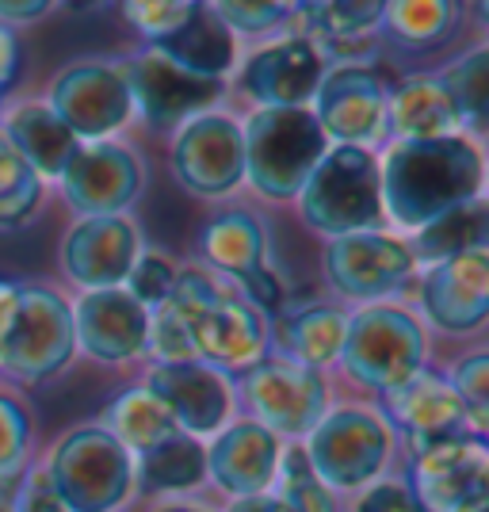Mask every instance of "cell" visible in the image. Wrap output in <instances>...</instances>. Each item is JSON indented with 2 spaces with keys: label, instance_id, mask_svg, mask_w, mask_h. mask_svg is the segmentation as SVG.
Instances as JSON below:
<instances>
[{
  "label": "cell",
  "instance_id": "obj_1",
  "mask_svg": "<svg viewBox=\"0 0 489 512\" xmlns=\"http://www.w3.org/2000/svg\"><path fill=\"white\" fill-rule=\"evenodd\" d=\"M383 176V214H390L402 230H425L459 203L482 195L486 157L463 138H432V142H394L379 161Z\"/></svg>",
  "mask_w": 489,
  "mask_h": 512
},
{
  "label": "cell",
  "instance_id": "obj_2",
  "mask_svg": "<svg viewBox=\"0 0 489 512\" xmlns=\"http://www.w3.org/2000/svg\"><path fill=\"white\" fill-rule=\"evenodd\" d=\"M165 306L184 325L195 360L222 375L249 371L268 352V321L203 268H180Z\"/></svg>",
  "mask_w": 489,
  "mask_h": 512
},
{
  "label": "cell",
  "instance_id": "obj_3",
  "mask_svg": "<svg viewBox=\"0 0 489 512\" xmlns=\"http://www.w3.org/2000/svg\"><path fill=\"white\" fill-rule=\"evenodd\" d=\"M245 134V180L264 199H298L329 138L310 107H264L241 127Z\"/></svg>",
  "mask_w": 489,
  "mask_h": 512
},
{
  "label": "cell",
  "instance_id": "obj_4",
  "mask_svg": "<svg viewBox=\"0 0 489 512\" xmlns=\"http://www.w3.org/2000/svg\"><path fill=\"white\" fill-rule=\"evenodd\" d=\"M43 474L65 512H119L134 493V455L100 425L65 432Z\"/></svg>",
  "mask_w": 489,
  "mask_h": 512
},
{
  "label": "cell",
  "instance_id": "obj_5",
  "mask_svg": "<svg viewBox=\"0 0 489 512\" xmlns=\"http://www.w3.org/2000/svg\"><path fill=\"white\" fill-rule=\"evenodd\" d=\"M298 211L310 230L333 237L379 230L383 218V176L379 157L356 146H329L314 176L298 192Z\"/></svg>",
  "mask_w": 489,
  "mask_h": 512
},
{
  "label": "cell",
  "instance_id": "obj_6",
  "mask_svg": "<svg viewBox=\"0 0 489 512\" xmlns=\"http://www.w3.org/2000/svg\"><path fill=\"white\" fill-rule=\"evenodd\" d=\"M425 356V325L402 306H363L348 314L341 367L348 371V379L375 390L379 398L413 379L417 371H425Z\"/></svg>",
  "mask_w": 489,
  "mask_h": 512
},
{
  "label": "cell",
  "instance_id": "obj_7",
  "mask_svg": "<svg viewBox=\"0 0 489 512\" xmlns=\"http://www.w3.org/2000/svg\"><path fill=\"white\" fill-rule=\"evenodd\" d=\"M390 425L375 409L341 406L329 409L306 436V463L329 493L367 490L390 459Z\"/></svg>",
  "mask_w": 489,
  "mask_h": 512
},
{
  "label": "cell",
  "instance_id": "obj_8",
  "mask_svg": "<svg viewBox=\"0 0 489 512\" xmlns=\"http://www.w3.org/2000/svg\"><path fill=\"white\" fill-rule=\"evenodd\" d=\"M73 352V302L43 283L20 287L16 318L0 341V371L16 383H50L73 363Z\"/></svg>",
  "mask_w": 489,
  "mask_h": 512
},
{
  "label": "cell",
  "instance_id": "obj_9",
  "mask_svg": "<svg viewBox=\"0 0 489 512\" xmlns=\"http://www.w3.org/2000/svg\"><path fill=\"white\" fill-rule=\"evenodd\" d=\"M409 490L421 512H489V440L459 432L421 448Z\"/></svg>",
  "mask_w": 489,
  "mask_h": 512
},
{
  "label": "cell",
  "instance_id": "obj_10",
  "mask_svg": "<svg viewBox=\"0 0 489 512\" xmlns=\"http://www.w3.org/2000/svg\"><path fill=\"white\" fill-rule=\"evenodd\" d=\"M172 176L184 192L199 199H222L245 184V134L241 123L207 111L176 130L172 138Z\"/></svg>",
  "mask_w": 489,
  "mask_h": 512
},
{
  "label": "cell",
  "instance_id": "obj_11",
  "mask_svg": "<svg viewBox=\"0 0 489 512\" xmlns=\"http://www.w3.org/2000/svg\"><path fill=\"white\" fill-rule=\"evenodd\" d=\"M46 107L58 115V123L81 146L107 142L115 130L127 127L130 115H134L123 65L111 62H77L62 69L50 85Z\"/></svg>",
  "mask_w": 489,
  "mask_h": 512
},
{
  "label": "cell",
  "instance_id": "obj_12",
  "mask_svg": "<svg viewBox=\"0 0 489 512\" xmlns=\"http://www.w3.org/2000/svg\"><path fill=\"white\" fill-rule=\"evenodd\" d=\"M386 92L390 88L371 65L348 62L329 69L310 107L329 146H356L367 153L375 150L386 138Z\"/></svg>",
  "mask_w": 489,
  "mask_h": 512
},
{
  "label": "cell",
  "instance_id": "obj_13",
  "mask_svg": "<svg viewBox=\"0 0 489 512\" xmlns=\"http://www.w3.org/2000/svg\"><path fill=\"white\" fill-rule=\"evenodd\" d=\"M241 390H245L256 425L276 432L279 440L310 436L314 425L329 413V390H325L321 371L298 367L283 356H264L256 367H249Z\"/></svg>",
  "mask_w": 489,
  "mask_h": 512
},
{
  "label": "cell",
  "instance_id": "obj_14",
  "mask_svg": "<svg viewBox=\"0 0 489 512\" xmlns=\"http://www.w3.org/2000/svg\"><path fill=\"white\" fill-rule=\"evenodd\" d=\"M199 249L214 272L230 276L245 291V299L260 318H283L287 295H283V283L276 279V272H268V264H264L268 237L253 214L230 211L211 218L199 234Z\"/></svg>",
  "mask_w": 489,
  "mask_h": 512
},
{
  "label": "cell",
  "instance_id": "obj_15",
  "mask_svg": "<svg viewBox=\"0 0 489 512\" xmlns=\"http://www.w3.org/2000/svg\"><path fill=\"white\" fill-rule=\"evenodd\" d=\"M321 264H325V279L344 299L356 302H375L394 295L417 268L409 241L398 234H386V230L333 237L325 245Z\"/></svg>",
  "mask_w": 489,
  "mask_h": 512
},
{
  "label": "cell",
  "instance_id": "obj_16",
  "mask_svg": "<svg viewBox=\"0 0 489 512\" xmlns=\"http://www.w3.org/2000/svg\"><path fill=\"white\" fill-rule=\"evenodd\" d=\"M123 77H127L130 88V104L153 130L192 123L195 115H207L222 100V92H226L222 81H207V77L184 73L180 65H172L153 46H146L138 58H130L123 65Z\"/></svg>",
  "mask_w": 489,
  "mask_h": 512
},
{
  "label": "cell",
  "instance_id": "obj_17",
  "mask_svg": "<svg viewBox=\"0 0 489 512\" xmlns=\"http://www.w3.org/2000/svg\"><path fill=\"white\" fill-rule=\"evenodd\" d=\"M142 161L123 142H85L58 176L65 203L81 218L123 214L142 195Z\"/></svg>",
  "mask_w": 489,
  "mask_h": 512
},
{
  "label": "cell",
  "instance_id": "obj_18",
  "mask_svg": "<svg viewBox=\"0 0 489 512\" xmlns=\"http://www.w3.org/2000/svg\"><path fill=\"white\" fill-rule=\"evenodd\" d=\"M142 256V234L127 214L81 218L62 241V272L81 291H115Z\"/></svg>",
  "mask_w": 489,
  "mask_h": 512
},
{
  "label": "cell",
  "instance_id": "obj_19",
  "mask_svg": "<svg viewBox=\"0 0 489 512\" xmlns=\"http://www.w3.org/2000/svg\"><path fill=\"white\" fill-rule=\"evenodd\" d=\"M169 409V417L184 436H218L230 421L234 406V386L222 371H214L199 360L180 363H153L142 383Z\"/></svg>",
  "mask_w": 489,
  "mask_h": 512
},
{
  "label": "cell",
  "instance_id": "obj_20",
  "mask_svg": "<svg viewBox=\"0 0 489 512\" xmlns=\"http://www.w3.org/2000/svg\"><path fill=\"white\" fill-rule=\"evenodd\" d=\"M321 77H325V54L306 35H287L279 43L256 50L237 73L241 92L264 107H306L314 104Z\"/></svg>",
  "mask_w": 489,
  "mask_h": 512
},
{
  "label": "cell",
  "instance_id": "obj_21",
  "mask_svg": "<svg viewBox=\"0 0 489 512\" xmlns=\"http://www.w3.org/2000/svg\"><path fill=\"white\" fill-rule=\"evenodd\" d=\"M77 348L96 363H130L149 348V310L123 291H85L73 306Z\"/></svg>",
  "mask_w": 489,
  "mask_h": 512
},
{
  "label": "cell",
  "instance_id": "obj_22",
  "mask_svg": "<svg viewBox=\"0 0 489 512\" xmlns=\"http://www.w3.org/2000/svg\"><path fill=\"white\" fill-rule=\"evenodd\" d=\"M383 417L386 425L402 428L413 440V448L421 451L436 440L459 436L463 425L470 421V409L463 406L459 390L451 386L447 375L440 371H417L413 379L383 394Z\"/></svg>",
  "mask_w": 489,
  "mask_h": 512
},
{
  "label": "cell",
  "instance_id": "obj_23",
  "mask_svg": "<svg viewBox=\"0 0 489 512\" xmlns=\"http://www.w3.org/2000/svg\"><path fill=\"white\" fill-rule=\"evenodd\" d=\"M421 306L444 333H470L489 321V249L451 256L428 268Z\"/></svg>",
  "mask_w": 489,
  "mask_h": 512
},
{
  "label": "cell",
  "instance_id": "obj_24",
  "mask_svg": "<svg viewBox=\"0 0 489 512\" xmlns=\"http://www.w3.org/2000/svg\"><path fill=\"white\" fill-rule=\"evenodd\" d=\"M279 463H283V440L264 425H256L253 417L226 425L207 448V474L234 501L268 493L279 474Z\"/></svg>",
  "mask_w": 489,
  "mask_h": 512
},
{
  "label": "cell",
  "instance_id": "obj_25",
  "mask_svg": "<svg viewBox=\"0 0 489 512\" xmlns=\"http://www.w3.org/2000/svg\"><path fill=\"white\" fill-rule=\"evenodd\" d=\"M459 111L440 77L413 73L386 92V130L398 142H432L459 134Z\"/></svg>",
  "mask_w": 489,
  "mask_h": 512
},
{
  "label": "cell",
  "instance_id": "obj_26",
  "mask_svg": "<svg viewBox=\"0 0 489 512\" xmlns=\"http://www.w3.org/2000/svg\"><path fill=\"white\" fill-rule=\"evenodd\" d=\"M0 134L12 142V150L31 165L39 180H58L65 165L73 161V153L81 150V142L58 123V115L46 104H16L4 111Z\"/></svg>",
  "mask_w": 489,
  "mask_h": 512
},
{
  "label": "cell",
  "instance_id": "obj_27",
  "mask_svg": "<svg viewBox=\"0 0 489 512\" xmlns=\"http://www.w3.org/2000/svg\"><path fill=\"white\" fill-rule=\"evenodd\" d=\"M157 54H165L172 65L184 73L207 77V81H226V73L237 65L234 31L211 12V4H195V12L172 31L169 39L153 43Z\"/></svg>",
  "mask_w": 489,
  "mask_h": 512
},
{
  "label": "cell",
  "instance_id": "obj_28",
  "mask_svg": "<svg viewBox=\"0 0 489 512\" xmlns=\"http://www.w3.org/2000/svg\"><path fill=\"white\" fill-rule=\"evenodd\" d=\"M344 337H348V314L337 306H310L295 310L276 325V356L321 371L329 363H341Z\"/></svg>",
  "mask_w": 489,
  "mask_h": 512
},
{
  "label": "cell",
  "instance_id": "obj_29",
  "mask_svg": "<svg viewBox=\"0 0 489 512\" xmlns=\"http://www.w3.org/2000/svg\"><path fill=\"white\" fill-rule=\"evenodd\" d=\"M409 249H413V260H425L428 268L444 264L451 256L489 249V195L459 203L447 214H440L436 222H428L425 230L413 234Z\"/></svg>",
  "mask_w": 489,
  "mask_h": 512
},
{
  "label": "cell",
  "instance_id": "obj_30",
  "mask_svg": "<svg viewBox=\"0 0 489 512\" xmlns=\"http://www.w3.org/2000/svg\"><path fill=\"white\" fill-rule=\"evenodd\" d=\"M203 478H207V448L184 432L142 451L134 463V486L142 493H188Z\"/></svg>",
  "mask_w": 489,
  "mask_h": 512
},
{
  "label": "cell",
  "instance_id": "obj_31",
  "mask_svg": "<svg viewBox=\"0 0 489 512\" xmlns=\"http://www.w3.org/2000/svg\"><path fill=\"white\" fill-rule=\"evenodd\" d=\"M291 16H306L310 31L306 39L318 50H352L367 43L383 27V4L375 0H337V4H291Z\"/></svg>",
  "mask_w": 489,
  "mask_h": 512
},
{
  "label": "cell",
  "instance_id": "obj_32",
  "mask_svg": "<svg viewBox=\"0 0 489 512\" xmlns=\"http://www.w3.org/2000/svg\"><path fill=\"white\" fill-rule=\"evenodd\" d=\"M100 428H107L130 455H142V451L157 448L161 440H169V436L180 432L176 421L169 417V409L161 406L146 386L123 390V394L104 409V425Z\"/></svg>",
  "mask_w": 489,
  "mask_h": 512
},
{
  "label": "cell",
  "instance_id": "obj_33",
  "mask_svg": "<svg viewBox=\"0 0 489 512\" xmlns=\"http://www.w3.org/2000/svg\"><path fill=\"white\" fill-rule=\"evenodd\" d=\"M459 12L463 8L451 0H390V4H383L379 31H386L394 43L425 50V46H440L455 35Z\"/></svg>",
  "mask_w": 489,
  "mask_h": 512
},
{
  "label": "cell",
  "instance_id": "obj_34",
  "mask_svg": "<svg viewBox=\"0 0 489 512\" xmlns=\"http://www.w3.org/2000/svg\"><path fill=\"white\" fill-rule=\"evenodd\" d=\"M43 192L46 184L0 134V234L27 226L43 203Z\"/></svg>",
  "mask_w": 489,
  "mask_h": 512
},
{
  "label": "cell",
  "instance_id": "obj_35",
  "mask_svg": "<svg viewBox=\"0 0 489 512\" xmlns=\"http://www.w3.org/2000/svg\"><path fill=\"white\" fill-rule=\"evenodd\" d=\"M440 81L459 111V123L489 127V46H478L459 62H451L440 73Z\"/></svg>",
  "mask_w": 489,
  "mask_h": 512
},
{
  "label": "cell",
  "instance_id": "obj_36",
  "mask_svg": "<svg viewBox=\"0 0 489 512\" xmlns=\"http://www.w3.org/2000/svg\"><path fill=\"white\" fill-rule=\"evenodd\" d=\"M31 455V413L12 394H0V509L12 505Z\"/></svg>",
  "mask_w": 489,
  "mask_h": 512
},
{
  "label": "cell",
  "instance_id": "obj_37",
  "mask_svg": "<svg viewBox=\"0 0 489 512\" xmlns=\"http://www.w3.org/2000/svg\"><path fill=\"white\" fill-rule=\"evenodd\" d=\"M279 497L295 512H333V497L329 490L314 478V470L306 463L302 448H283V463H279Z\"/></svg>",
  "mask_w": 489,
  "mask_h": 512
},
{
  "label": "cell",
  "instance_id": "obj_38",
  "mask_svg": "<svg viewBox=\"0 0 489 512\" xmlns=\"http://www.w3.org/2000/svg\"><path fill=\"white\" fill-rule=\"evenodd\" d=\"M176 264H172L169 256L161 253H142L138 256V264L130 268L127 283H123V291H127L134 302H142L149 314L157 310V306H165L172 295V283H176Z\"/></svg>",
  "mask_w": 489,
  "mask_h": 512
},
{
  "label": "cell",
  "instance_id": "obj_39",
  "mask_svg": "<svg viewBox=\"0 0 489 512\" xmlns=\"http://www.w3.org/2000/svg\"><path fill=\"white\" fill-rule=\"evenodd\" d=\"M195 12V0H138V4H123V16L130 20L134 31H142L149 46L169 39L180 23Z\"/></svg>",
  "mask_w": 489,
  "mask_h": 512
},
{
  "label": "cell",
  "instance_id": "obj_40",
  "mask_svg": "<svg viewBox=\"0 0 489 512\" xmlns=\"http://www.w3.org/2000/svg\"><path fill=\"white\" fill-rule=\"evenodd\" d=\"M211 12L237 35H264L276 23L291 16V4H256V0H234V4H211Z\"/></svg>",
  "mask_w": 489,
  "mask_h": 512
},
{
  "label": "cell",
  "instance_id": "obj_41",
  "mask_svg": "<svg viewBox=\"0 0 489 512\" xmlns=\"http://www.w3.org/2000/svg\"><path fill=\"white\" fill-rule=\"evenodd\" d=\"M451 386L459 390V398H463V406L470 409V417L474 413H482L489 409V348L482 352H470L463 360H455L451 367Z\"/></svg>",
  "mask_w": 489,
  "mask_h": 512
},
{
  "label": "cell",
  "instance_id": "obj_42",
  "mask_svg": "<svg viewBox=\"0 0 489 512\" xmlns=\"http://www.w3.org/2000/svg\"><path fill=\"white\" fill-rule=\"evenodd\" d=\"M356 512H421V505L409 490V482L383 478V482H371L363 490V497L356 501Z\"/></svg>",
  "mask_w": 489,
  "mask_h": 512
},
{
  "label": "cell",
  "instance_id": "obj_43",
  "mask_svg": "<svg viewBox=\"0 0 489 512\" xmlns=\"http://www.w3.org/2000/svg\"><path fill=\"white\" fill-rule=\"evenodd\" d=\"M20 73V43H16V31L0 23V96L12 88Z\"/></svg>",
  "mask_w": 489,
  "mask_h": 512
},
{
  "label": "cell",
  "instance_id": "obj_44",
  "mask_svg": "<svg viewBox=\"0 0 489 512\" xmlns=\"http://www.w3.org/2000/svg\"><path fill=\"white\" fill-rule=\"evenodd\" d=\"M43 16H50V4L46 0H0V23L4 27L43 20Z\"/></svg>",
  "mask_w": 489,
  "mask_h": 512
},
{
  "label": "cell",
  "instance_id": "obj_45",
  "mask_svg": "<svg viewBox=\"0 0 489 512\" xmlns=\"http://www.w3.org/2000/svg\"><path fill=\"white\" fill-rule=\"evenodd\" d=\"M226 512H295L279 493H256V497H237Z\"/></svg>",
  "mask_w": 489,
  "mask_h": 512
},
{
  "label": "cell",
  "instance_id": "obj_46",
  "mask_svg": "<svg viewBox=\"0 0 489 512\" xmlns=\"http://www.w3.org/2000/svg\"><path fill=\"white\" fill-rule=\"evenodd\" d=\"M20 287L16 279H4L0 276V341H4V333H8V325L16 318V306H20Z\"/></svg>",
  "mask_w": 489,
  "mask_h": 512
},
{
  "label": "cell",
  "instance_id": "obj_47",
  "mask_svg": "<svg viewBox=\"0 0 489 512\" xmlns=\"http://www.w3.org/2000/svg\"><path fill=\"white\" fill-rule=\"evenodd\" d=\"M157 512H203V509H195V505H165V509Z\"/></svg>",
  "mask_w": 489,
  "mask_h": 512
},
{
  "label": "cell",
  "instance_id": "obj_48",
  "mask_svg": "<svg viewBox=\"0 0 489 512\" xmlns=\"http://www.w3.org/2000/svg\"><path fill=\"white\" fill-rule=\"evenodd\" d=\"M478 421H482V428H486V440H489V409H482V413H474Z\"/></svg>",
  "mask_w": 489,
  "mask_h": 512
},
{
  "label": "cell",
  "instance_id": "obj_49",
  "mask_svg": "<svg viewBox=\"0 0 489 512\" xmlns=\"http://www.w3.org/2000/svg\"><path fill=\"white\" fill-rule=\"evenodd\" d=\"M478 16H482V20L489 23V0H486V4H478Z\"/></svg>",
  "mask_w": 489,
  "mask_h": 512
},
{
  "label": "cell",
  "instance_id": "obj_50",
  "mask_svg": "<svg viewBox=\"0 0 489 512\" xmlns=\"http://www.w3.org/2000/svg\"><path fill=\"white\" fill-rule=\"evenodd\" d=\"M486 184H489V165H486Z\"/></svg>",
  "mask_w": 489,
  "mask_h": 512
},
{
  "label": "cell",
  "instance_id": "obj_51",
  "mask_svg": "<svg viewBox=\"0 0 489 512\" xmlns=\"http://www.w3.org/2000/svg\"><path fill=\"white\" fill-rule=\"evenodd\" d=\"M0 512H8V509H0Z\"/></svg>",
  "mask_w": 489,
  "mask_h": 512
}]
</instances>
